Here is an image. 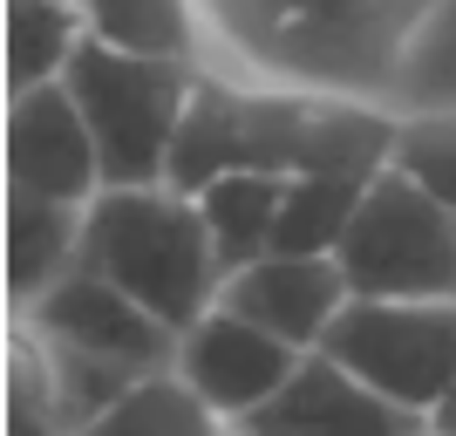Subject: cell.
<instances>
[{
  "label": "cell",
  "mask_w": 456,
  "mask_h": 436,
  "mask_svg": "<svg viewBox=\"0 0 456 436\" xmlns=\"http://www.w3.org/2000/svg\"><path fill=\"white\" fill-rule=\"evenodd\" d=\"M450 0H198L211 69L334 103H375L416 69Z\"/></svg>",
  "instance_id": "6da1fadb"
},
{
  "label": "cell",
  "mask_w": 456,
  "mask_h": 436,
  "mask_svg": "<svg viewBox=\"0 0 456 436\" xmlns=\"http://www.w3.org/2000/svg\"><path fill=\"white\" fill-rule=\"evenodd\" d=\"M402 116L375 103H334V95H300L246 82L232 69H205L191 89L184 130L171 151V185L198 191L232 171L266 177H306V171H354L375 177L395 164Z\"/></svg>",
  "instance_id": "7a4b0ae2"
},
{
  "label": "cell",
  "mask_w": 456,
  "mask_h": 436,
  "mask_svg": "<svg viewBox=\"0 0 456 436\" xmlns=\"http://www.w3.org/2000/svg\"><path fill=\"white\" fill-rule=\"evenodd\" d=\"M82 266L123 286L136 307H151L171 334H191L218 307V286H225L205 211L177 185L102 191L82 218Z\"/></svg>",
  "instance_id": "3957f363"
},
{
  "label": "cell",
  "mask_w": 456,
  "mask_h": 436,
  "mask_svg": "<svg viewBox=\"0 0 456 436\" xmlns=\"http://www.w3.org/2000/svg\"><path fill=\"white\" fill-rule=\"evenodd\" d=\"M198 76L205 69H191V62H136V55L102 48V41L76 48L61 82H69V95L82 103V116L95 130L102 191L171 185V151H177V130H184Z\"/></svg>",
  "instance_id": "277c9868"
},
{
  "label": "cell",
  "mask_w": 456,
  "mask_h": 436,
  "mask_svg": "<svg viewBox=\"0 0 456 436\" xmlns=\"http://www.w3.org/2000/svg\"><path fill=\"white\" fill-rule=\"evenodd\" d=\"M334 259L354 300H456V205L388 164Z\"/></svg>",
  "instance_id": "5b68a950"
},
{
  "label": "cell",
  "mask_w": 456,
  "mask_h": 436,
  "mask_svg": "<svg viewBox=\"0 0 456 436\" xmlns=\"http://www.w3.org/2000/svg\"><path fill=\"white\" fill-rule=\"evenodd\" d=\"M321 355L354 368L402 409L436 416L456 389V300H347Z\"/></svg>",
  "instance_id": "8992f818"
},
{
  "label": "cell",
  "mask_w": 456,
  "mask_h": 436,
  "mask_svg": "<svg viewBox=\"0 0 456 436\" xmlns=\"http://www.w3.org/2000/svg\"><path fill=\"white\" fill-rule=\"evenodd\" d=\"M20 321L35 327L48 348L110 361V368H130V375L177 368V341H184V334H171V327L157 321L151 307H136L123 286H110L102 273H89V266H76L61 286H48Z\"/></svg>",
  "instance_id": "52a82bcc"
},
{
  "label": "cell",
  "mask_w": 456,
  "mask_h": 436,
  "mask_svg": "<svg viewBox=\"0 0 456 436\" xmlns=\"http://www.w3.org/2000/svg\"><path fill=\"white\" fill-rule=\"evenodd\" d=\"M7 191L55 198V205H95L102 198V151L69 82L7 95Z\"/></svg>",
  "instance_id": "ba28073f"
},
{
  "label": "cell",
  "mask_w": 456,
  "mask_h": 436,
  "mask_svg": "<svg viewBox=\"0 0 456 436\" xmlns=\"http://www.w3.org/2000/svg\"><path fill=\"white\" fill-rule=\"evenodd\" d=\"M300 361H306L300 348H286L280 334L239 321L232 307H211L205 321L177 341V375H184L191 389H198V396L232 423V430L259 416L286 382H293Z\"/></svg>",
  "instance_id": "9c48e42d"
},
{
  "label": "cell",
  "mask_w": 456,
  "mask_h": 436,
  "mask_svg": "<svg viewBox=\"0 0 456 436\" xmlns=\"http://www.w3.org/2000/svg\"><path fill=\"white\" fill-rule=\"evenodd\" d=\"M239 430L246 436H429V416L388 402L354 368H341L334 355L314 348L293 368V382Z\"/></svg>",
  "instance_id": "30bf717a"
},
{
  "label": "cell",
  "mask_w": 456,
  "mask_h": 436,
  "mask_svg": "<svg viewBox=\"0 0 456 436\" xmlns=\"http://www.w3.org/2000/svg\"><path fill=\"white\" fill-rule=\"evenodd\" d=\"M354 286H347L341 259H293V252H266V259L239 266L225 286H218V307H232L239 321L280 334L286 348H314L327 341V327L347 314Z\"/></svg>",
  "instance_id": "8fae6325"
},
{
  "label": "cell",
  "mask_w": 456,
  "mask_h": 436,
  "mask_svg": "<svg viewBox=\"0 0 456 436\" xmlns=\"http://www.w3.org/2000/svg\"><path fill=\"white\" fill-rule=\"evenodd\" d=\"M82 218L89 205L7 191V307L14 314H28L48 286H61L82 266Z\"/></svg>",
  "instance_id": "7c38bea8"
},
{
  "label": "cell",
  "mask_w": 456,
  "mask_h": 436,
  "mask_svg": "<svg viewBox=\"0 0 456 436\" xmlns=\"http://www.w3.org/2000/svg\"><path fill=\"white\" fill-rule=\"evenodd\" d=\"M89 41L136 62H191L211 69V35L198 0H82Z\"/></svg>",
  "instance_id": "4fadbf2b"
},
{
  "label": "cell",
  "mask_w": 456,
  "mask_h": 436,
  "mask_svg": "<svg viewBox=\"0 0 456 436\" xmlns=\"http://www.w3.org/2000/svg\"><path fill=\"white\" fill-rule=\"evenodd\" d=\"M375 177H381V171H375ZM375 177H354V171H306V177H286L280 226H273V252H293V259H334Z\"/></svg>",
  "instance_id": "5bb4252c"
},
{
  "label": "cell",
  "mask_w": 456,
  "mask_h": 436,
  "mask_svg": "<svg viewBox=\"0 0 456 436\" xmlns=\"http://www.w3.org/2000/svg\"><path fill=\"white\" fill-rule=\"evenodd\" d=\"M280 198H286V177H266V171H232V177H218V185L198 191V211H205V226H211V246H218L225 280L239 266H252V259L273 252Z\"/></svg>",
  "instance_id": "9a60e30c"
},
{
  "label": "cell",
  "mask_w": 456,
  "mask_h": 436,
  "mask_svg": "<svg viewBox=\"0 0 456 436\" xmlns=\"http://www.w3.org/2000/svg\"><path fill=\"white\" fill-rule=\"evenodd\" d=\"M89 41L82 0H7V95L61 82Z\"/></svg>",
  "instance_id": "2e32d148"
},
{
  "label": "cell",
  "mask_w": 456,
  "mask_h": 436,
  "mask_svg": "<svg viewBox=\"0 0 456 436\" xmlns=\"http://www.w3.org/2000/svg\"><path fill=\"white\" fill-rule=\"evenodd\" d=\"M82 436H232V423L191 389L177 368L143 375L123 402H110Z\"/></svg>",
  "instance_id": "e0dca14e"
},
{
  "label": "cell",
  "mask_w": 456,
  "mask_h": 436,
  "mask_svg": "<svg viewBox=\"0 0 456 436\" xmlns=\"http://www.w3.org/2000/svg\"><path fill=\"white\" fill-rule=\"evenodd\" d=\"M7 436H82L61 416L55 382H48V355H41L35 327L7 314Z\"/></svg>",
  "instance_id": "ac0fdd59"
},
{
  "label": "cell",
  "mask_w": 456,
  "mask_h": 436,
  "mask_svg": "<svg viewBox=\"0 0 456 436\" xmlns=\"http://www.w3.org/2000/svg\"><path fill=\"white\" fill-rule=\"evenodd\" d=\"M395 171H409L416 185H429L443 205H456V110L402 116V136H395Z\"/></svg>",
  "instance_id": "d6986e66"
},
{
  "label": "cell",
  "mask_w": 456,
  "mask_h": 436,
  "mask_svg": "<svg viewBox=\"0 0 456 436\" xmlns=\"http://www.w3.org/2000/svg\"><path fill=\"white\" fill-rule=\"evenodd\" d=\"M429 436H456V389H450V402H443L436 416H429Z\"/></svg>",
  "instance_id": "ffe728a7"
},
{
  "label": "cell",
  "mask_w": 456,
  "mask_h": 436,
  "mask_svg": "<svg viewBox=\"0 0 456 436\" xmlns=\"http://www.w3.org/2000/svg\"><path fill=\"white\" fill-rule=\"evenodd\" d=\"M232 436H246V430H232Z\"/></svg>",
  "instance_id": "44dd1931"
}]
</instances>
